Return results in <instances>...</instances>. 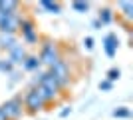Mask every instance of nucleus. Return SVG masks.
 Segmentation results:
<instances>
[{"label":"nucleus","mask_w":133,"mask_h":120,"mask_svg":"<svg viewBox=\"0 0 133 120\" xmlns=\"http://www.w3.org/2000/svg\"><path fill=\"white\" fill-rule=\"evenodd\" d=\"M40 64H46V66H54L58 60H62L60 54H58V48H56V44H52V42H46L44 46H42V52H40Z\"/></svg>","instance_id":"obj_1"},{"label":"nucleus","mask_w":133,"mask_h":120,"mask_svg":"<svg viewBox=\"0 0 133 120\" xmlns=\"http://www.w3.org/2000/svg\"><path fill=\"white\" fill-rule=\"evenodd\" d=\"M48 72L56 78V82L60 84V88H62V86H66L68 82H70V68H68V64L64 62V60H58V62H56Z\"/></svg>","instance_id":"obj_2"},{"label":"nucleus","mask_w":133,"mask_h":120,"mask_svg":"<svg viewBox=\"0 0 133 120\" xmlns=\"http://www.w3.org/2000/svg\"><path fill=\"white\" fill-rule=\"evenodd\" d=\"M18 28H20L18 14H0V32L2 34H14Z\"/></svg>","instance_id":"obj_3"},{"label":"nucleus","mask_w":133,"mask_h":120,"mask_svg":"<svg viewBox=\"0 0 133 120\" xmlns=\"http://www.w3.org/2000/svg\"><path fill=\"white\" fill-rule=\"evenodd\" d=\"M0 108L4 110V114L8 116V120H16L18 116L22 114V98L14 96V98H10V100H6Z\"/></svg>","instance_id":"obj_4"},{"label":"nucleus","mask_w":133,"mask_h":120,"mask_svg":"<svg viewBox=\"0 0 133 120\" xmlns=\"http://www.w3.org/2000/svg\"><path fill=\"white\" fill-rule=\"evenodd\" d=\"M24 106H26L30 112H38V110L44 108V100L38 96L36 88H30V90L26 92V96H24Z\"/></svg>","instance_id":"obj_5"},{"label":"nucleus","mask_w":133,"mask_h":120,"mask_svg":"<svg viewBox=\"0 0 133 120\" xmlns=\"http://www.w3.org/2000/svg\"><path fill=\"white\" fill-rule=\"evenodd\" d=\"M20 28H22V36H24V40H26L28 44H34V42L38 40V36H36V32H34V24H32V20L20 18Z\"/></svg>","instance_id":"obj_6"},{"label":"nucleus","mask_w":133,"mask_h":120,"mask_svg":"<svg viewBox=\"0 0 133 120\" xmlns=\"http://www.w3.org/2000/svg\"><path fill=\"white\" fill-rule=\"evenodd\" d=\"M10 64H22L24 60H26V50H24V46L22 44H16V46H12L10 50Z\"/></svg>","instance_id":"obj_7"},{"label":"nucleus","mask_w":133,"mask_h":120,"mask_svg":"<svg viewBox=\"0 0 133 120\" xmlns=\"http://www.w3.org/2000/svg\"><path fill=\"white\" fill-rule=\"evenodd\" d=\"M117 36L115 34H107L105 36V52H107V56L113 58L115 56V52H117Z\"/></svg>","instance_id":"obj_8"},{"label":"nucleus","mask_w":133,"mask_h":120,"mask_svg":"<svg viewBox=\"0 0 133 120\" xmlns=\"http://www.w3.org/2000/svg\"><path fill=\"white\" fill-rule=\"evenodd\" d=\"M16 38H14V34H2L0 32V48L2 50H10L12 46H16Z\"/></svg>","instance_id":"obj_9"},{"label":"nucleus","mask_w":133,"mask_h":120,"mask_svg":"<svg viewBox=\"0 0 133 120\" xmlns=\"http://www.w3.org/2000/svg\"><path fill=\"white\" fill-rule=\"evenodd\" d=\"M16 10H18V2L0 0V14H16Z\"/></svg>","instance_id":"obj_10"},{"label":"nucleus","mask_w":133,"mask_h":120,"mask_svg":"<svg viewBox=\"0 0 133 120\" xmlns=\"http://www.w3.org/2000/svg\"><path fill=\"white\" fill-rule=\"evenodd\" d=\"M22 66H24L26 70H38L40 58H38V56H26V60L22 62Z\"/></svg>","instance_id":"obj_11"},{"label":"nucleus","mask_w":133,"mask_h":120,"mask_svg":"<svg viewBox=\"0 0 133 120\" xmlns=\"http://www.w3.org/2000/svg\"><path fill=\"white\" fill-rule=\"evenodd\" d=\"M40 6H42L44 10H48V12L60 14V4H58V2H50V0H42V2H40Z\"/></svg>","instance_id":"obj_12"},{"label":"nucleus","mask_w":133,"mask_h":120,"mask_svg":"<svg viewBox=\"0 0 133 120\" xmlns=\"http://www.w3.org/2000/svg\"><path fill=\"white\" fill-rule=\"evenodd\" d=\"M111 18H113L111 10H109V8H103V10L99 12V20H97V22H99V24H109Z\"/></svg>","instance_id":"obj_13"},{"label":"nucleus","mask_w":133,"mask_h":120,"mask_svg":"<svg viewBox=\"0 0 133 120\" xmlns=\"http://www.w3.org/2000/svg\"><path fill=\"white\" fill-rule=\"evenodd\" d=\"M113 116H115V118H129V116H131V110L125 108V106H121V108L113 110Z\"/></svg>","instance_id":"obj_14"},{"label":"nucleus","mask_w":133,"mask_h":120,"mask_svg":"<svg viewBox=\"0 0 133 120\" xmlns=\"http://www.w3.org/2000/svg\"><path fill=\"white\" fill-rule=\"evenodd\" d=\"M72 8H74L76 12H85V10L89 8V4H88V2H74Z\"/></svg>","instance_id":"obj_15"},{"label":"nucleus","mask_w":133,"mask_h":120,"mask_svg":"<svg viewBox=\"0 0 133 120\" xmlns=\"http://www.w3.org/2000/svg\"><path fill=\"white\" fill-rule=\"evenodd\" d=\"M119 76H121V72H119V68H111L109 72H107V80H109V82H113V80H117V78H119Z\"/></svg>","instance_id":"obj_16"},{"label":"nucleus","mask_w":133,"mask_h":120,"mask_svg":"<svg viewBox=\"0 0 133 120\" xmlns=\"http://www.w3.org/2000/svg\"><path fill=\"white\" fill-rule=\"evenodd\" d=\"M10 70H12L10 60H0V72H10Z\"/></svg>","instance_id":"obj_17"},{"label":"nucleus","mask_w":133,"mask_h":120,"mask_svg":"<svg viewBox=\"0 0 133 120\" xmlns=\"http://www.w3.org/2000/svg\"><path fill=\"white\" fill-rule=\"evenodd\" d=\"M99 90H111V82L109 80H103V82H99Z\"/></svg>","instance_id":"obj_18"},{"label":"nucleus","mask_w":133,"mask_h":120,"mask_svg":"<svg viewBox=\"0 0 133 120\" xmlns=\"http://www.w3.org/2000/svg\"><path fill=\"white\" fill-rule=\"evenodd\" d=\"M83 44H85L88 50H91V48H94V40H91V38H85V40H83Z\"/></svg>","instance_id":"obj_19"},{"label":"nucleus","mask_w":133,"mask_h":120,"mask_svg":"<svg viewBox=\"0 0 133 120\" xmlns=\"http://www.w3.org/2000/svg\"><path fill=\"white\" fill-rule=\"evenodd\" d=\"M0 120H8V116L4 114V110H2V108H0Z\"/></svg>","instance_id":"obj_20"}]
</instances>
